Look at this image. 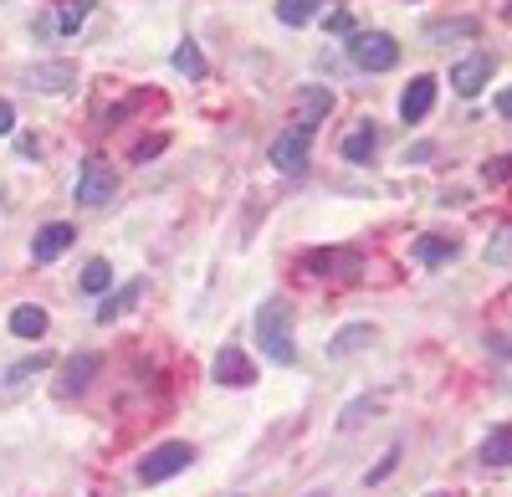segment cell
Segmentation results:
<instances>
[{
  "instance_id": "obj_14",
  "label": "cell",
  "mask_w": 512,
  "mask_h": 497,
  "mask_svg": "<svg viewBox=\"0 0 512 497\" xmlns=\"http://www.w3.org/2000/svg\"><path fill=\"white\" fill-rule=\"evenodd\" d=\"M72 82H77L72 62H41V67L26 72V88H36V93H67Z\"/></svg>"
},
{
  "instance_id": "obj_25",
  "label": "cell",
  "mask_w": 512,
  "mask_h": 497,
  "mask_svg": "<svg viewBox=\"0 0 512 497\" xmlns=\"http://www.w3.org/2000/svg\"><path fill=\"white\" fill-rule=\"evenodd\" d=\"M88 16H93V0H67L62 16H57V31L72 36V31H82V21H88Z\"/></svg>"
},
{
  "instance_id": "obj_9",
  "label": "cell",
  "mask_w": 512,
  "mask_h": 497,
  "mask_svg": "<svg viewBox=\"0 0 512 497\" xmlns=\"http://www.w3.org/2000/svg\"><path fill=\"white\" fill-rule=\"evenodd\" d=\"M210 375H216V385H231V390H241V385H251V380H256V364L246 359V349L226 344V349L216 354V364H210Z\"/></svg>"
},
{
  "instance_id": "obj_26",
  "label": "cell",
  "mask_w": 512,
  "mask_h": 497,
  "mask_svg": "<svg viewBox=\"0 0 512 497\" xmlns=\"http://www.w3.org/2000/svg\"><path fill=\"white\" fill-rule=\"evenodd\" d=\"M175 67H180L185 77H205V62H200V52H195V41H180V47H175Z\"/></svg>"
},
{
  "instance_id": "obj_32",
  "label": "cell",
  "mask_w": 512,
  "mask_h": 497,
  "mask_svg": "<svg viewBox=\"0 0 512 497\" xmlns=\"http://www.w3.org/2000/svg\"><path fill=\"white\" fill-rule=\"evenodd\" d=\"M0 134H16V108L0 98Z\"/></svg>"
},
{
  "instance_id": "obj_1",
  "label": "cell",
  "mask_w": 512,
  "mask_h": 497,
  "mask_svg": "<svg viewBox=\"0 0 512 497\" xmlns=\"http://www.w3.org/2000/svg\"><path fill=\"white\" fill-rule=\"evenodd\" d=\"M256 344L272 364H297V344H292V303L287 298H267L256 308V323H251Z\"/></svg>"
},
{
  "instance_id": "obj_12",
  "label": "cell",
  "mask_w": 512,
  "mask_h": 497,
  "mask_svg": "<svg viewBox=\"0 0 512 497\" xmlns=\"http://www.w3.org/2000/svg\"><path fill=\"white\" fill-rule=\"evenodd\" d=\"M328 113H333V93H328V88H303V93H297L292 129H318Z\"/></svg>"
},
{
  "instance_id": "obj_10",
  "label": "cell",
  "mask_w": 512,
  "mask_h": 497,
  "mask_svg": "<svg viewBox=\"0 0 512 497\" xmlns=\"http://www.w3.org/2000/svg\"><path fill=\"white\" fill-rule=\"evenodd\" d=\"M431 108H436V77L420 72V77H410V88L400 93V118L405 123H420Z\"/></svg>"
},
{
  "instance_id": "obj_23",
  "label": "cell",
  "mask_w": 512,
  "mask_h": 497,
  "mask_svg": "<svg viewBox=\"0 0 512 497\" xmlns=\"http://www.w3.org/2000/svg\"><path fill=\"white\" fill-rule=\"evenodd\" d=\"M77 287H82V293H88V298H103V293H108V287H113V267H108L103 257H93L88 267H82V277H77Z\"/></svg>"
},
{
  "instance_id": "obj_22",
  "label": "cell",
  "mask_w": 512,
  "mask_h": 497,
  "mask_svg": "<svg viewBox=\"0 0 512 497\" xmlns=\"http://www.w3.org/2000/svg\"><path fill=\"white\" fill-rule=\"evenodd\" d=\"M482 462H487V467H512V426H497V431L482 441Z\"/></svg>"
},
{
  "instance_id": "obj_20",
  "label": "cell",
  "mask_w": 512,
  "mask_h": 497,
  "mask_svg": "<svg viewBox=\"0 0 512 497\" xmlns=\"http://www.w3.org/2000/svg\"><path fill=\"white\" fill-rule=\"evenodd\" d=\"M323 6H333V0H277V21L282 26H308L313 16H323Z\"/></svg>"
},
{
  "instance_id": "obj_35",
  "label": "cell",
  "mask_w": 512,
  "mask_h": 497,
  "mask_svg": "<svg viewBox=\"0 0 512 497\" xmlns=\"http://www.w3.org/2000/svg\"><path fill=\"white\" fill-rule=\"evenodd\" d=\"M507 21H512V0H507Z\"/></svg>"
},
{
  "instance_id": "obj_29",
  "label": "cell",
  "mask_w": 512,
  "mask_h": 497,
  "mask_svg": "<svg viewBox=\"0 0 512 497\" xmlns=\"http://www.w3.org/2000/svg\"><path fill=\"white\" fill-rule=\"evenodd\" d=\"M328 31H338V36H354V21H349V11H328Z\"/></svg>"
},
{
  "instance_id": "obj_28",
  "label": "cell",
  "mask_w": 512,
  "mask_h": 497,
  "mask_svg": "<svg viewBox=\"0 0 512 497\" xmlns=\"http://www.w3.org/2000/svg\"><path fill=\"white\" fill-rule=\"evenodd\" d=\"M369 410H374V400H354V405L344 410V421H338V426H344V431H354V426L369 416Z\"/></svg>"
},
{
  "instance_id": "obj_4",
  "label": "cell",
  "mask_w": 512,
  "mask_h": 497,
  "mask_svg": "<svg viewBox=\"0 0 512 497\" xmlns=\"http://www.w3.org/2000/svg\"><path fill=\"white\" fill-rule=\"evenodd\" d=\"M118 195V170L103 159H88L82 164V175H77V205L82 211H93V205H108Z\"/></svg>"
},
{
  "instance_id": "obj_33",
  "label": "cell",
  "mask_w": 512,
  "mask_h": 497,
  "mask_svg": "<svg viewBox=\"0 0 512 497\" xmlns=\"http://www.w3.org/2000/svg\"><path fill=\"white\" fill-rule=\"evenodd\" d=\"M497 113H502V118H512V88H502V93H497Z\"/></svg>"
},
{
  "instance_id": "obj_2",
  "label": "cell",
  "mask_w": 512,
  "mask_h": 497,
  "mask_svg": "<svg viewBox=\"0 0 512 497\" xmlns=\"http://www.w3.org/2000/svg\"><path fill=\"white\" fill-rule=\"evenodd\" d=\"M349 62L364 72H390L400 62V41L390 31H354L349 36Z\"/></svg>"
},
{
  "instance_id": "obj_30",
  "label": "cell",
  "mask_w": 512,
  "mask_h": 497,
  "mask_svg": "<svg viewBox=\"0 0 512 497\" xmlns=\"http://www.w3.org/2000/svg\"><path fill=\"white\" fill-rule=\"evenodd\" d=\"M159 149H164V134H149V139H144V144H139V149H134V159H139V164H144V159H154V154H159Z\"/></svg>"
},
{
  "instance_id": "obj_34",
  "label": "cell",
  "mask_w": 512,
  "mask_h": 497,
  "mask_svg": "<svg viewBox=\"0 0 512 497\" xmlns=\"http://www.w3.org/2000/svg\"><path fill=\"white\" fill-rule=\"evenodd\" d=\"M425 497H461V492H425Z\"/></svg>"
},
{
  "instance_id": "obj_3",
  "label": "cell",
  "mask_w": 512,
  "mask_h": 497,
  "mask_svg": "<svg viewBox=\"0 0 512 497\" xmlns=\"http://www.w3.org/2000/svg\"><path fill=\"white\" fill-rule=\"evenodd\" d=\"M190 462H195V446H190V441H164V446H154L149 457L139 462V482H164V477H180Z\"/></svg>"
},
{
  "instance_id": "obj_5",
  "label": "cell",
  "mask_w": 512,
  "mask_h": 497,
  "mask_svg": "<svg viewBox=\"0 0 512 497\" xmlns=\"http://www.w3.org/2000/svg\"><path fill=\"white\" fill-rule=\"evenodd\" d=\"M303 267H308L313 277H328V282H354V277L364 272V257L349 252V246H323V252H308Z\"/></svg>"
},
{
  "instance_id": "obj_13",
  "label": "cell",
  "mask_w": 512,
  "mask_h": 497,
  "mask_svg": "<svg viewBox=\"0 0 512 497\" xmlns=\"http://www.w3.org/2000/svg\"><path fill=\"white\" fill-rule=\"evenodd\" d=\"M410 257H415L420 267H446V262L456 257V236L425 231V236H415V241H410Z\"/></svg>"
},
{
  "instance_id": "obj_31",
  "label": "cell",
  "mask_w": 512,
  "mask_h": 497,
  "mask_svg": "<svg viewBox=\"0 0 512 497\" xmlns=\"http://www.w3.org/2000/svg\"><path fill=\"white\" fill-rule=\"evenodd\" d=\"M395 462H400V446H390V457H384V462H379V467L369 472V482H379V477H390V472H395Z\"/></svg>"
},
{
  "instance_id": "obj_17",
  "label": "cell",
  "mask_w": 512,
  "mask_h": 497,
  "mask_svg": "<svg viewBox=\"0 0 512 497\" xmlns=\"http://www.w3.org/2000/svg\"><path fill=\"white\" fill-rule=\"evenodd\" d=\"M477 31H482V21H472V16H456V21H431V26H425V36L441 41V47H446V41H472Z\"/></svg>"
},
{
  "instance_id": "obj_19",
  "label": "cell",
  "mask_w": 512,
  "mask_h": 497,
  "mask_svg": "<svg viewBox=\"0 0 512 497\" xmlns=\"http://www.w3.org/2000/svg\"><path fill=\"white\" fill-rule=\"evenodd\" d=\"M11 334H16V339H41V334H47V313H41L36 303L11 308Z\"/></svg>"
},
{
  "instance_id": "obj_24",
  "label": "cell",
  "mask_w": 512,
  "mask_h": 497,
  "mask_svg": "<svg viewBox=\"0 0 512 497\" xmlns=\"http://www.w3.org/2000/svg\"><path fill=\"white\" fill-rule=\"evenodd\" d=\"M487 262H492V267H512V221H502V226L487 236Z\"/></svg>"
},
{
  "instance_id": "obj_7",
  "label": "cell",
  "mask_w": 512,
  "mask_h": 497,
  "mask_svg": "<svg viewBox=\"0 0 512 497\" xmlns=\"http://www.w3.org/2000/svg\"><path fill=\"white\" fill-rule=\"evenodd\" d=\"M492 67H497V57L492 52H472V57H461L456 67H451V88L461 93V98H477L487 82H492Z\"/></svg>"
},
{
  "instance_id": "obj_6",
  "label": "cell",
  "mask_w": 512,
  "mask_h": 497,
  "mask_svg": "<svg viewBox=\"0 0 512 497\" xmlns=\"http://www.w3.org/2000/svg\"><path fill=\"white\" fill-rule=\"evenodd\" d=\"M308 149H313V129H287L267 149V159H272V170H282V175H303L308 170Z\"/></svg>"
},
{
  "instance_id": "obj_21",
  "label": "cell",
  "mask_w": 512,
  "mask_h": 497,
  "mask_svg": "<svg viewBox=\"0 0 512 497\" xmlns=\"http://www.w3.org/2000/svg\"><path fill=\"white\" fill-rule=\"evenodd\" d=\"M374 149H379L374 123H359V129L344 139V159H349V164H369V159H374Z\"/></svg>"
},
{
  "instance_id": "obj_18",
  "label": "cell",
  "mask_w": 512,
  "mask_h": 497,
  "mask_svg": "<svg viewBox=\"0 0 512 497\" xmlns=\"http://www.w3.org/2000/svg\"><path fill=\"white\" fill-rule=\"evenodd\" d=\"M47 369H52V359H47V354H31V359L11 364V375H6V385H0V390H6V395H16V390H26L36 375H47Z\"/></svg>"
},
{
  "instance_id": "obj_36",
  "label": "cell",
  "mask_w": 512,
  "mask_h": 497,
  "mask_svg": "<svg viewBox=\"0 0 512 497\" xmlns=\"http://www.w3.org/2000/svg\"><path fill=\"white\" fill-rule=\"evenodd\" d=\"M308 497H328V492H308Z\"/></svg>"
},
{
  "instance_id": "obj_11",
  "label": "cell",
  "mask_w": 512,
  "mask_h": 497,
  "mask_svg": "<svg viewBox=\"0 0 512 497\" xmlns=\"http://www.w3.org/2000/svg\"><path fill=\"white\" fill-rule=\"evenodd\" d=\"M72 241H77V231H72L67 221H52V226H41V231H36L31 257H36V262H57L62 252H72Z\"/></svg>"
},
{
  "instance_id": "obj_27",
  "label": "cell",
  "mask_w": 512,
  "mask_h": 497,
  "mask_svg": "<svg viewBox=\"0 0 512 497\" xmlns=\"http://www.w3.org/2000/svg\"><path fill=\"white\" fill-rule=\"evenodd\" d=\"M482 180H487V185H507V180H512V154H497V159H487Z\"/></svg>"
},
{
  "instance_id": "obj_8",
  "label": "cell",
  "mask_w": 512,
  "mask_h": 497,
  "mask_svg": "<svg viewBox=\"0 0 512 497\" xmlns=\"http://www.w3.org/2000/svg\"><path fill=\"white\" fill-rule=\"evenodd\" d=\"M98 369H103V354H72L67 364H62V380H57V395L62 400H72V395H82L93 380H98Z\"/></svg>"
},
{
  "instance_id": "obj_16",
  "label": "cell",
  "mask_w": 512,
  "mask_h": 497,
  "mask_svg": "<svg viewBox=\"0 0 512 497\" xmlns=\"http://www.w3.org/2000/svg\"><path fill=\"white\" fill-rule=\"evenodd\" d=\"M144 287H149V282H144V277H134V282H128V287H123V293H113V298H103V303H98V323H118V318H123L128 308H134V303H139V293H144Z\"/></svg>"
},
{
  "instance_id": "obj_15",
  "label": "cell",
  "mask_w": 512,
  "mask_h": 497,
  "mask_svg": "<svg viewBox=\"0 0 512 497\" xmlns=\"http://www.w3.org/2000/svg\"><path fill=\"white\" fill-rule=\"evenodd\" d=\"M374 344V323H349L338 339H328V359H344V354H359Z\"/></svg>"
}]
</instances>
